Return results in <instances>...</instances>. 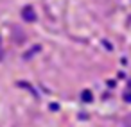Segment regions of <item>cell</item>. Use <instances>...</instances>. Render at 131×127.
Returning <instances> with one entry per match:
<instances>
[{"label": "cell", "instance_id": "obj_3", "mask_svg": "<svg viewBox=\"0 0 131 127\" xmlns=\"http://www.w3.org/2000/svg\"><path fill=\"white\" fill-rule=\"evenodd\" d=\"M50 109H52V111H58L59 106H58V104H50Z\"/></svg>", "mask_w": 131, "mask_h": 127}, {"label": "cell", "instance_id": "obj_4", "mask_svg": "<svg viewBox=\"0 0 131 127\" xmlns=\"http://www.w3.org/2000/svg\"><path fill=\"white\" fill-rule=\"evenodd\" d=\"M124 98H126V102H131V93H127V95H126Z\"/></svg>", "mask_w": 131, "mask_h": 127}, {"label": "cell", "instance_id": "obj_2", "mask_svg": "<svg viewBox=\"0 0 131 127\" xmlns=\"http://www.w3.org/2000/svg\"><path fill=\"white\" fill-rule=\"evenodd\" d=\"M81 98H83V102L90 104V102L93 100V95H92V91H90V90H84V91L81 93Z\"/></svg>", "mask_w": 131, "mask_h": 127}, {"label": "cell", "instance_id": "obj_1", "mask_svg": "<svg viewBox=\"0 0 131 127\" xmlns=\"http://www.w3.org/2000/svg\"><path fill=\"white\" fill-rule=\"evenodd\" d=\"M24 18H25L27 22H34V18H36V15H34V11H32V7H25V9H24Z\"/></svg>", "mask_w": 131, "mask_h": 127}]
</instances>
